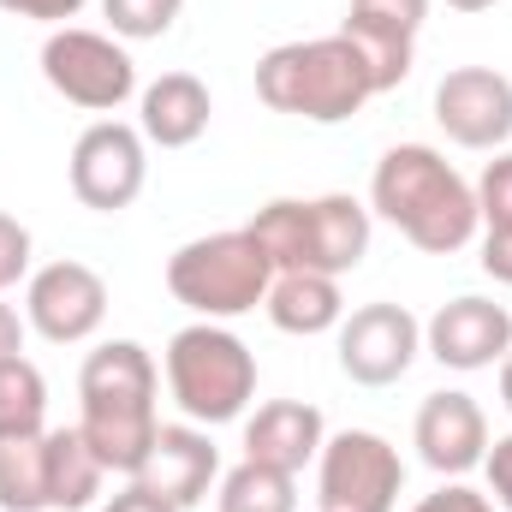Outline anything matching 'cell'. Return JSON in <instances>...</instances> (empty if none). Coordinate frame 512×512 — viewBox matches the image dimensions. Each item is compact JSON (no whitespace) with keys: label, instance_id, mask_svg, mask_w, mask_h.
<instances>
[{"label":"cell","instance_id":"d6986e66","mask_svg":"<svg viewBox=\"0 0 512 512\" xmlns=\"http://www.w3.org/2000/svg\"><path fill=\"white\" fill-rule=\"evenodd\" d=\"M268 322L280 334H298V340H316V334H334L346 322V292L334 274H316V268H286L268 280V298H262Z\"/></svg>","mask_w":512,"mask_h":512},{"label":"cell","instance_id":"44dd1931","mask_svg":"<svg viewBox=\"0 0 512 512\" xmlns=\"http://www.w3.org/2000/svg\"><path fill=\"white\" fill-rule=\"evenodd\" d=\"M0 512H48V429L0 435Z\"/></svg>","mask_w":512,"mask_h":512},{"label":"cell","instance_id":"7c38bea8","mask_svg":"<svg viewBox=\"0 0 512 512\" xmlns=\"http://www.w3.org/2000/svg\"><path fill=\"white\" fill-rule=\"evenodd\" d=\"M435 126L459 149H507L512 137V78L495 66H453L435 84Z\"/></svg>","mask_w":512,"mask_h":512},{"label":"cell","instance_id":"4316f807","mask_svg":"<svg viewBox=\"0 0 512 512\" xmlns=\"http://www.w3.org/2000/svg\"><path fill=\"white\" fill-rule=\"evenodd\" d=\"M411 512H501V507H495L483 489H471L465 477H447L435 495H423V501H417Z\"/></svg>","mask_w":512,"mask_h":512},{"label":"cell","instance_id":"8fae6325","mask_svg":"<svg viewBox=\"0 0 512 512\" xmlns=\"http://www.w3.org/2000/svg\"><path fill=\"white\" fill-rule=\"evenodd\" d=\"M334 334H340V370H346V382H358V387L405 382V370L423 352V322L405 304H387V298L352 310Z\"/></svg>","mask_w":512,"mask_h":512},{"label":"cell","instance_id":"5b68a950","mask_svg":"<svg viewBox=\"0 0 512 512\" xmlns=\"http://www.w3.org/2000/svg\"><path fill=\"white\" fill-rule=\"evenodd\" d=\"M161 370H167L173 405L197 429H221V423L245 417V405L256 399V352L227 322L179 328L161 352Z\"/></svg>","mask_w":512,"mask_h":512},{"label":"cell","instance_id":"277c9868","mask_svg":"<svg viewBox=\"0 0 512 512\" xmlns=\"http://www.w3.org/2000/svg\"><path fill=\"white\" fill-rule=\"evenodd\" d=\"M274 274L286 268H316V274H352L370 256V203L328 191V197H274L245 221Z\"/></svg>","mask_w":512,"mask_h":512},{"label":"cell","instance_id":"f546056e","mask_svg":"<svg viewBox=\"0 0 512 512\" xmlns=\"http://www.w3.org/2000/svg\"><path fill=\"white\" fill-rule=\"evenodd\" d=\"M483 274L489 280H501V286H512V227H501V233H483Z\"/></svg>","mask_w":512,"mask_h":512},{"label":"cell","instance_id":"6da1fadb","mask_svg":"<svg viewBox=\"0 0 512 512\" xmlns=\"http://www.w3.org/2000/svg\"><path fill=\"white\" fill-rule=\"evenodd\" d=\"M370 215L399 227L405 245L429 256L465 251L483 227L471 179L429 143H393L370 173Z\"/></svg>","mask_w":512,"mask_h":512},{"label":"cell","instance_id":"1f68e13d","mask_svg":"<svg viewBox=\"0 0 512 512\" xmlns=\"http://www.w3.org/2000/svg\"><path fill=\"white\" fill-rule=\"evenodd\" d=\"M24 334H30V322H24V316H18V310L0 298V364L24 352Z\"/></svg>","mask_w":512,"mask_h":512},{"label":"cell","instance_id":"d6a6232c","mask_svg":"<svg viewBox=\"0 0 512 512\" xmlns=\"http://www.w3.org/2000/svg\"><path fill=\"white\" fill-rule=\"evenodd\" d=\"M495 370H501V405L512 411V352L501 358V364H495Z\"/></svg>","mask_w":512,"mask_h":512},{"label":"cell","instance_id":"ffe728a7","mask_svg":"<svg viewBox=\"0 0 512 512\" xmlns=\"http://www.w3.org/2000/svg\"><path fill=\"white\" fill-rule=\"evenodd\" d=\"M108 465L84 441V429H48V512H84L102 501Z\"/></svg>","mask_w":512,"mask_h":512},{"label":"cell","instance_id":"836d02e7","mask_svg":"<svg viewBox=\"0 0 512 512\" xmlns=\"http://www.w3.org/2000/svg\"><path fill=\"white\" fill-rule=\"evenodd\" d=\"M453 12H489V6H501V0H447Z\"/></svg>","mask_w":512,"mask_h":512},{"label":"cell","instance_id":"ba28073f","mask_svg":"<svg viewBox=\"0 0 512 512\" xmlns=\"http://www.w3.org/2000/svg\"><path fill=\"white\" fill-rule=\"evenodd\" d=\"M405 489L399 447L376 429H340L316 453V507L322 512H393Z\"/></svg>","mask_w":512,"mask_h":512},{"label":"cell","instance_id":"9a60e30c","mask_svg":"<svg viewBox=\"0 0 512 512\" xmlns=\"http://www.w3.org/2000/svg\"><path fill=\"white\" fill-rule=\"evenodd\" d=\"M215 477H221V447L209 441V429H197V423H161L131 483H143L167 507L191 512L215 489Z\"/></svg>","mask_w":512,"mask_h":512},{"label":"cell","instance_id":"52a82bcc","mask_svg":"<svg viewBox=\"0 0 512 512\" xmlns=\"http://www.w3.org/2000/svg\"><path fill=\"white\" fill-rule=\"evenodd\" d=\"M42 78L60 102H72L84 114H120L137 96V60L126 54V42L108 30H78V24L48 30Z\"/></svg>","mask_w":512,"mask_h":512},{"label":"cell","instance_id":"603a6c76","mask_svg":"<svg viewBox=\"0 0 512 512\" xmlns=\"http://www.w3.org/2000/svg\"><path fill=\"white\" fill-rule=\"evenodd\" d=\"M48 429V382L18 352L0 364V435H42Z\"/></svg>","mask_w":512,"mask_h":512},{"label":"cell","instance_id":"f1b7e54d","mask_svg":"<svg viewBox=\"0 0 512 512\" xmlns=\"http://www.w3.org/2000/svg\"><path fill=\"white\" fill-rule=\"evenodd\" d=\"M84 6H90V0H0V12H12V18H30V24H48V30L72 24Z\"/></svg>","mask_w":512,"mask_h":512},{"label":"cell","instance_id":"83f0119b","mask_svg":"<svg viewBox=\"0 0 512 512\" xmlns=\"http://www.w3.org/2000/svg\"><path fill=\"white\" fill-rule=\"evenodd\" d=\"M483 477H489V501L512 512V435H495L483 453Z\"/></svg>","mask_w":512,"mask_h":512},{"label":"cell","instance_id":"e0dca14e","mask_svg":"<svg viewBox=\"0 0 512 512\" xmlns=\"http://www.w3.org/2000/svg\"><path fill=\"white\" fill-rule=\"evenodd\" d=\"M322 441H328V423H322V411L310 399H268V405H256V417L245 423V459L274 465L286 477L316 465Z\"/></svg>","mask_w":512,"mask_h":512},{"label":"cell","instance_id":"2e32d148","mask_svg":"<svg viewBox=\"0 0 512 512\" xmlns=\"http://www.w3.org/2000/svg\"><path fill=\"white\" fill-rule=\"evenodd\" d=\"M429 18V0H352L340 36H352V48L370 60L376 96L399 90L411 78V54H417V30Z\"/></svg>","mask_w":512,"mask_h":512},{"label":"cell","instance_id":"d4e9b609","mask_svg":"<svg viewBox=\"0 0 512 512\" xmlns=\"http://www.w3.org/2000/svg\"><path fill=\"white\" fill-rule=\"evenodd\" d=\"M471 191H477L483 233H501V227H512V149H495V161L483 167V179H477Z\"/></svg>","mask_w":512,"mask_h":512},{"label":"cell","instance_id":"9c48e42d","mask_svg":"<svg viewBox=\"0 0 512 512\" xmlns=\"http://www.w3.org/2000/svg\"><path fill=\"white\" fill-rule=\"evenodd\" d=\"M66 179H72V197L96 215H120L143 197L149 185V143L143 131L126 120H96V126L78 131L72 143V161H66Z\"/></svg>","mask_w":512,"mask_h":512},{"label":"cell","instance_id":"8992f818","mask_svg":"<svg viewBox=\"0 0 512 512\" xmlns=\"http://www.w3.org/2000/svg\"><path fill=\"white\" fill-rule=\"evenodd\" d=\"M274 262L262 256L245 227L233 233H203L167 256V292L197 316V322H239L268 298Z\"/></svg>","mask_w":512,"mask_h":512},{"label":"cell","instance_id":"7a4b0ae2","mask_svg":"<svg viewBox=\"0 0 512 512\" xmlns=\"http://www.w3.org/2000/svg\"><path fill=\"white\" fill-rule=\"evenodd\" d=\"M161 370L137 340H108L78 370V429L108 465V477H137L161 417H155Z\"/></svg>","mask_w":512,"mask_h":512},{"label":"cell","instance_id":"4fadbf2b","mask_svg":"<svg viewBox=\"0 0 512 512\" xmlns=\"http://www.w3.org/2000/svg\"><path fill=\"white\" fill-rule=\"evenodd\" d=\"M423 352L441 364V370H459V376H477V370H495L512 352V310L495 298H453L441 304L429 322H423Z\"/></svg>","mask_w":512,"mask_h":512},{"label":"cell","instance_id":"3957f363","mask_svg":"<svg viewBox=\"0 0 512 512\" xmlns=\"http://www.w3.org/2000/svg\"><path fill=\"white\" fill-rule=\"evenodd\" d=\"M256 96L274 114L310 120V126H346L364 114L376 96L370 60L352 48V36H310V42H280L256 60Z\"/></svg>","mask_w":512,"mask_h":512},{"label":"cell","instance_id":"5bb4252c","mask_svg":"<svg viewBox=\"0 0 512 512\" xmlns=\"http://www.w3.org/2000/svg\"><path fill=\"white\" fill-rule=\"evenodd\" d=\"M411 447L417 459L435 471V477H471L489 453V417L471 393L447 387V393H429L417 405V423H411Z\"/></svg>","mask_w":512,"mask_h":512},{"label":"cell","instance_id":"cb8c5ba5","mask_svg":"<svg viewBox=\"0 0 512 512\" xmlns=\"http://www.w3.org/2000/svg\"><path fill=\"white\" fill-rule=\"evenodd\" d=\"M185 0H102V18H108V36L120 42H155L179 24Z\"/></svg>","mask_w":512,"mask_h":512},{"label":"cell","instance_id":"7402d4cb","mask_svg":"<svg viewBox=\"0 0 512 512\" xmlns=\"http://www.w3.org/2000/svg\"><path fill=\"white\" fill-rule=\"evenodd\" d=\"M221 512H298V477L274 471V465H256L239 459L227 477H221Z\"/></svg>","mask_w":512,"mask_h":512},{"label":"cell","instance_id":"ac0fdd59","mask_svg":"<svg viewBox=\"0 0 512 512\" xmlns=\"http://www.w3.org/2000/svg\"><path fill=\"white\" fill-rule=\"evenodd\" d=\"M209 114H215V102L197 72H161L155 84L137 90V131L155 149H191L209 131Z\"/></svg>","mask_w":512,"mask_h":512},{"label":"cell","instance_id":"484cf974","mask_svg":"<svg viewBox=\"0 0 512 512\" xmlns=\"http://www.w3.org/2000/svg\"><path fill=\"white\" fill-rule=\"evenodd\" d=\"M18 280H30V227L0 209V298H6Z\"/></svg>","mask_w":512,"mask_h":512},{"label":"cell","instance_id":"30bf717a","mask_svg":"<svg viewBox=\"0 0 512 512\" xmlns=\"http://www.w3.org/2000/svg\"><path fill=\"white\" fill-rule=\"evenodd\" d=\"M24 322L48 346H84L108 322V280L90 262H72V256H60L48 268H30V280H24Z\"/></svg>","mask_w":512,"mask_h":512},{"label":"cell","instance_id":"4dcf8cb0","mask_svg":"<svg viewBox=\"0 0 512 512\" xmlns=\"http://www.w3.org/2000/svg\"><path fill=\"white\" fill-rule=\"evenodd\" d=\"M96 512H179V507H167V501H161V495H149L143 483H126L120 495H108Z\"/></svg>","mask_w":512,"mask_h":512}]
</instances>
